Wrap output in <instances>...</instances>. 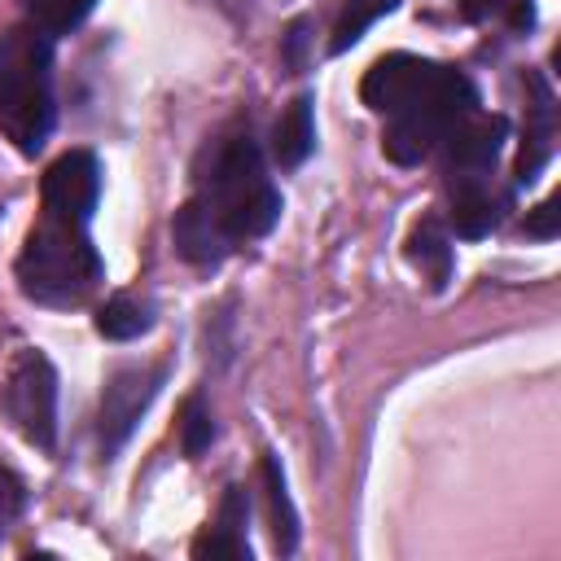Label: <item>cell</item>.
Here are the masks:
<instances>
[{"label": "cell", "instance_id": "obj_1", "mask_svg": "<svg viewBox=\"0 0 561 561\" xmlns=\"http://www.w3.org/2000/svg\"><path fill=\"white\" fill-rule=\"evenodd\" d=\"M188 206L206 219V228L215 232V241L228 254L241 241L267 237L276 228L280 193L263 167V153H259V140L250 136V127H232L206 149Z\"/></svg>", "mask_w": 561, "mask_h": 561}, {"label": "cell", "instance_id": "obj_2", "mask_svg": "<svg viewBox=\"0 0 561 561\" xmlns=\"http://www.w3.org/2000/svg\"><path fill=\"white\" fill-rule=\"evenodd\" d=\"M83 215L70 210H53L44 206L39 219L26 232V245L13 263L18 272V289L39 302V307H79L83 298H92V289L105 276V263L88 237Z\"/></svg>", "mask_w": 561, "mask_h": 561}, {"label": "cell", "instance_id": "obj_3", "mask_svg": "<svg viewBox=\"0 0 561 561\" xmlns=\"http://www.w3.org/2000/svg\"><path fill=\"white\" fill-rule=\"evenodd\" d=\"M53 39L44 26L0 35V131L18 153L35 158L53 136Z\"/></svg>", "mask_w": 561, "mask_h": 561}, {"label": "cell", "instance_id": "obj_4", "mask_svg": "<svg viewBox=\"0 0 561 561\" xmlns=\"http://www.w3.org/2000/svg\"><path fill=\"white\" fill-rule=\"evenodd\" d=\"M478 110V88L469 83L465 70H447V79L425 92L421 101H412L408 110L390 114L386 118V131H381V149L390 162L399 167H416L421 158H430L434 149H443V140L451 136V127L460 118H469Z\"/></svg>", "mask_w": 561, "mask_h": 561}, {"label": "cell", "instance_id": "obj_5", "mask_svg": "<svg viewBox=\"0 0 561 561\" xmlns=\"http://www.w3.org/2000/svg\"><path fill=\"white\" fill-rule=\"evenodd\" d=\"M0 416L31 447L39 451L57 447V368L48 364L44 351L22 346L9 359L0 377Z\"/></svg>", "mask_w": 561, "mask_h": 561}, {"label": "cell", "instance_id": "obj_6", "mask_svg": "<svg viewBox=\"0 0 561 561\" xmlns=\"http://www.w3.org/2000/svg\"><path fill=\"white\" fill-rule=\"evenodd\" d=\"M162 381H167L162 364H123V368H114L105 377L101 412H96V434H101V451L105 456H114L131 438L136 421L149 412V403L158 399Z\"/></svg>", "mask_w": 561, "mask_h": 561}, {"label": "cell", "instance_id": "obj_7", "mask_svg": "<svg viewBox=\"0 0 561 561\" xmlns=\"http://www.w3.org/2000/svg\"><path fill=\"white\" fill-rule=\"evenodd\" d=\"M451 66L443 61H430V57H416V53H386L368 66L364 83H359V101L373 110V114H399L408 110L412 101H421L425 92H434L443 79H447Z\"/></svg>", "mask_w": 561, "mask_h": 561}, {"label": "cell", "instance_id": "obj_8", "mask_svg": "<svg viewBox=\"0 0 561 561\" xmlns=\"http://www.w3.org/2000/svg\"><path fill=\"white\" fill-rule=\"evenodd\" d=\"M504 136H508V118L504 114H469L451 127V136L443 140L447 149V180H491L495 175V162H500V149H504Z\"/></svg>", "mask_w": 561, "mask_h": 561}, {"label": "cell", "instance_id": "obj_9", "mask_svg": "<svg viewBox=\"0 0 561 561\" xmlns=\"http://www.w3.org/2000/svg\"><path fill=\"white\" fill-rule=\"evenodd\" d=\"M96 193H101V162H96V153H88V149L61 153V158L44 171V184H39L44 206L70 210V215H83V219H92Z\"/></svg>", "mask_w": 561, "mask_h": 561}, {"label": "cell", "instance_id": "obj_10", "mask_svg": "<svg viewBox=\"0 0 561 561\" xmlns=\"http://www.w3.org/2000/svg\"><path fill=\"white\" fill-rule=\"evenodd\" d=\"M526 92H530L526 136H522V153H517V167H513L517 184H530L543 171V162L552 158V136H557V127H552V114H557L552 110V88L539 75H526Z\"/></svg>", "mask_w": 561, "mask_h": 561}, {"label": "cell", "instance_id": "obj_11", "mask_svg": "<svg viewBox=\"0 0 561 561\" xmlns=\"http://www.w3.org/2000/svg\"><path fill=\"white\" fill-rule=\"evenodd\" d=\"M447 197H451L447 219L456 237H469V241L486 237L504 215V193L495 188V180H447Z\"/></svg>", "mask_w": 561, "mask_h": 561}, {"label": "cell", "instance_id": "obj_12", "mask_svg": "<svg viewBox=\"0 0 561 561\" xmlns=\"http://www.w3.org/2000/svg\"><path fill=\"white\" fill-rule=\"evenodd\" d=\"M245 517L250 500L245 486H228L219 500L215 522L193 539V557H228V561H250V539H245Z\"/></svg>", "mask_w": 561, "mask_h": 561}, {"label": "cell", "instance_id": "obj_13", "mask_svg": "<svg viewBox=\"0 0 561 561\" xmlns=\"http://www.w3.org/2000/svg\"><path fill=\"white\" fill-rule=\"evenodd\" d=\"M408 259L430 280V289H443L451 280V237L438 215H421L408 232Z\"/></svg>", "mask_w": 561, "mask_h": 561}, {"label": "cell", "instance_id": "obj_14", "mask_svg": "<svg viewBox=\"0 0 561 561\" xmlns=\"http://www.w3.org/2000/svg\"><path fill=\"white\" fill-rule=\"evenodd\" d=\"M263 504H267V530H272L276 552H294L298 548V513H294V500L285 486V469L272 451H263Z\"/></svg>", "mask_w": 561, "mask_h": 561}, {"label": "cell", "instance_id": "obj_15", "mask_svg": "<svg viewBox=\"0 0 561 561\" xmlns=\"http://www.w3.org/2000/svg\"><path fill=\"white\" fill-rule=\"evenodd\" d=\"M316 149V118H311V96H294L285 105V114L276 118V131H272V153L280 167H302L307 153Z\"/></svg>", "mask_w": 561, "mask_h": 561}, {"label": "cell", "instance_id": "obj_16", "mask_svg": "<svg viewBox=\"0 0 561 561\" xmlns=\"http://www.w3.org/2000/svg\"><path fill=\"white\" fill-rule=\"evenodd\" d=\"M153 329V307L131 298V294H114L101 311H96V333L110 337V342H131L140 333Z\"/></svg>", "mask_w": 561, "mask_h": 561}, {"label": "cell", "instance_id": "obj_17", "mask_svg": "<svg viewBox=\"0 0 561 561\" xmlns=\"http://www.w3.org/2000/svg\"><path fill=\"white\" fill-rule=\"evenodd\" d=\"M394 4H399V0H342L337 22H333V35H329V53L355 48V44L364 39V31H368L377 18L394 13Z\"/></svg>", "mask_w": 561, "mask_h": 561}, {"label": "cell", "instance_id": "obj_18", "mask_svg": "<svg viewBox=\"0 0 561 561\" xmlns=\"http://www.w3.org/2000/svg\"><path fill=\"white\" fill-rule=\"evenodd\" d=\"M460 13L469 22H504L508 31H530L535 22L530 0H460Z\"/></svg>", "mask_w": 561, "mask_h": 561}, {"label": "cell", "instance_id": "obj_19", "mask_svg": "<svg viewBox=\"0 0 561 561\" xmlns=\"http://www.w3.org/2000/svg\"><path fill=\"white\" fill-rule=\"evenodd\" d=\"M26 9L35 18V26H44L48 35H66L96 9V0H26Z\"/></svg>", "mask_w": 561, "mask_h": 561}, {"label": "cell", "instance_id": "obj_20", "mask_svg": "<svg viewBox=\"0 0 561 561\" xmlns=\"http://www.w3.org/2000/svg\"><path fill=\"white\" fill-rule=\"evenodd\" d=\"M210 438H215L210 408H206L202 394H188L180 403V447H184V456H202L210 447Z\"/></svg>", "mask_w": 561, "mask_h": 561}, {"label": "cell", "instance_id": "obj_21", "mask_svg": "<svg viewBox=\"0 0 561 561\" xmlns=\"http://www.w3.org/2000/svg\"><path fill=\"white\" fill-rule=\"evenodd\" d=\"M22 482H18V473H9L4 465H0V535H4V526L22 513Z\"/></svg>", "mask_w": 561, "mask_h": 561}, {"label": "cell", "instance_id": "obj_22", "mask_svg": "<svg viewBox=\"0 0 561 561\" xmlns=\"http://www.w3.org/2000/svg\"><path fill=\"white\" fill-rule=\"evenodd\" d=\"M557 219H561V210H557V197H548L543 206H535V215H526V232L530 237H557Z\"/></svg>", "mask_w": 561, "mask_h": 561}, {"label": "cell", "instance_id": "obj_23", "mask_svg": "<svg viewBox=\"0 0 561 561\" xmlns=\"http://www.w3.org/2000/svg\"><path fill=\"white\" fill-rule=\"evenodd\" d=\"M302 48H307V22L298 18V22L289 26V35H285V53H280L289 70H302Z\"/></svg>", "mask_w": 561, "mask_h": 561}, {"label": "cell", "instance_id": "obj_24", "mask_svg": "<svg viewBox=\"0 0 561 561\" xmlns=\"http://www.w3.org/2000/svg\"><path fill=\"white\" fill-rule=\"evenodd\" d=\"M219 9H228V13H245L250 9V0H215Z\"/></svg>", "mask_w": 561, "mask_h": 561}]
</instances>
